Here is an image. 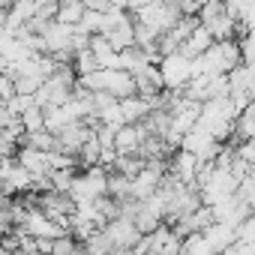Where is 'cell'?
<instances>
[{"label": "cell", "mask_w": 255, "mask_h": 255, "mask_svg": "<svg viewBox=\"0 0 255 255\" xmlns=\"http://www.w3.org/2000/svg\"><path fill=\"white\" fill-rule=\"evenodd\" d=\"M159 72H162L165 90H177V93L195 78V72H192V60L183 57L180 51H177V54H165V57L159 60Z\"/></svg>", "instance_id": "cell-1"}, {"label": "cell", "mask_w": 255, "mask_h": 255, "mask_svg": "<svg viewBox=\"0 0 255 255\" xmlns=\"http://www.w3.org/2000/svg\"><path fill=\"white\" fill-rule=\"evenodd\" d=\"M144 138H147L144 123H123L114 135V147H117V153H138Z\"/></svg>", "instance_id": "cell-2"}, {"label": "cell", "mask_w": 255, "mask_h": 255, "mask_svg": "<svg viewBox=\"0 0 255 255\" xmlns=\"http://www.w3.org/2000/svg\"><path fill=\"white\" fill-rule=\"evenodd\" d=\"M105 228H108V234L114 237L117 249H132V246L141 240V231L135 228V222H132V219H123V216H117V219H111Z\"/></svg>", "instance_id": "cell-3"}, {"label": "cell", "mask_w": 255, "mask_h": 255, "mask_svg": "<svg viewBox=\"0 0 255 255\" xmlns=\"http://www.w3.org/2000/svg\"><path fill=\"white\" fill-rule=\"evenodd\" d=\"M204 234V243L210 246V252L213 255H222L234 240H237V228L234 225H225V222H213L207 231H201Z\"/></svg>", "instance_id": "cell-4"}, {"label": "cell", "mask_w": 255, "mask_h": 255, "mask_svg": "<svg viewBox=\"0 0 255 255\" xmlns=\"http://www.w3.org/2000/svg\"><path fill=\"white\" fill-rule=\"evenodd\" d=\"M105 93L126 99V96H135V75L126 72V69H108V81H105Z\"/></svg>", "instance_id": "cell-5"}, {"label": "cell", "mask_w": 255, "mask_h": 255, "mask_svg": "<svg viewBox=\"0 0 255 255\" xmlns=\"http://www.w3.org/2000/svg\"><path fill=\"white\" fill-rule=\"evenodd\" d=\"M15 159L30 171V174H51V165H48V153L45 150H36V147H18L15 150Z\"/></svg>", "instance_id": "cell-6"}, {"label": "cell", "mask_w": 255, "mask_h": 255, "mask_svg": "<svg viewBox=\"0 0 255 255\" xmlns=\"http://www.w3.org/2000/svg\"><path fill=\"white\" fill-rule=\"evenodd\" d=\"M213 42H216V39H213V36H210L201 24H198V27L186 36V42L180 45V54H183V57H189V60H195V57H201V54H204Z\"/></svg>", "instance_id": "cell-7"}, {"label": "cell", "mask_w": 255, "mask_h": 255, "mask_svg": "<svg viewBox=\"0 0 255 255\" xmlns=\"http://www.w3.org/2000/svg\"><path fill=\"white\" fill-rule=\"evenodd\" d=\"M120 111H123V120L126 123H141L150 111H153V105L144 99V96H126V99H120Z\"/></svg>", "instance_id": "cell-8"}, {"label": "cell", "mask_w": 255, "mask_h": 255, "mask_svg": "<svg viewBox=\"0 0 255 255\" xmlns=\"http://www.w3.org/2000/svg\"><path fill=\"white\" fill-rule=\"evenodd\" d=\"M234 141H249V138H255V102H249L237 117H234Z\"/></svg>", "instance_id": "cell-9"}, {"label": "cell", "mask_w": 255, "mask_h": 255, "mask_svg": "<svg viewBox=\"0 0 255 255\" xmlns=\"http://www.w3.org/2000/svg\"><path fill=\"white\" fill-rule=\"evenodd\" d=\"M84 12H87V3H84V0H60V6H57V21L78 27L81 18H84Z\"/></svg>", "instance_id": "cell-10"}, {"label": "cell", "mask_w": 255, "mask_h": 255, "mask_svg": "<svg viewBox=\"0 0 255 255\" xmlns=\"http://www.w3.org/2000/svg\"><path fill=\"white\" fill-rule=\"evenodd\" d=\"M84 249H87L90 255H111V252L117 249V243H114V237L108 234V228H96V231L84 240Z\"/></svg>", "instance_id": "cell-11"}, {"label": "cell", "mask_w": 255, "mask_h": 255, "mask_svg": "<svg viewBox=\"0 0 255 255\" xmlns=\"http://www.w3.org/2000/svg\"><path fill=\"white\" fill-rule=\"evenodd\" d=\"M21 144L24 147H36V150H57V135L48 132V129H39V132H24L21 135Z\"/></svg>", "instance_id": "cell-12"}, {"label": "cell", "mask_w": 255, "mask_h": 255, "mask_svg": "<svg viewBox=\"0 0 255 255\" xmlns=\"http://www.w3.org/2000/svg\"><path fill=\"white\" fill-rule=\"evenodd\" d=\"M99 153H102V144H99V138H96V132H93V138H87L84 147L78 150V165H81V168L99 165Z\"/></svg>", "instance_id": "cell-13"}, {"label": "cell", "mask_w": 255, "mask_h": 255, "mask_svg": "<svg viewBox=\"0 0 255 255\" xmlns=\"http://www.w3.org/2000/svg\"><path fill=\"white\" fill-rule=\"evenodd\" d=\"M72 69H75V75L81 78V75H87V72H96L99 63H96V57H93L90 48H81V51H75V57H72Z\"/></svg>", "instance_id": "cell-14"}, {"label": "cell", "mask_w": 255, "mask_h": 255, "mask_svg": "<svg viewBox=\"0 0 255 255\" xmlns=\"http://www.w3.org/2000/svg\"><path fill=\"white\" fill-rule=\"evenodd\" d=\"M21 126H24V132H39V129H45V111H42L39 105H33L30 111L21 114Z\"/></svg>", "instance_id": "cell-15"}, {"label": "cell", "mask_w": 255, "mask_h": 255, "mask_svg": "<svg viewBox=\"0 0 255 255\" xmlns=\"http://www.w3.org/2000/svg\"><path fill=\"white\" fill-rule=\"evenodd\" d=\"M75 249H78V240L72 234H60L51 240V255H72Z\"/></svg>", "instance_id": "cell-16"}, {"label": "cell", "mask_w": 255, "mask_h": 255, "mask_svg": "<svg viewBox=\"0 0 255 255\" xmlns=\"http://www.w3.org/2000/svg\"><path fill=\"white\" fill-rule=\"evenodd\" d=\"M237 240H240V243H249V246L255 243V213H249V216L237 225Z\"/></svg>", "instance_id": "cell-17"}, {"label": "cell", "mask_w": 255, "mask_h": 255, "mask_svg": "<svg viewBox=\"0 0 255 255\" xmlns=\"http://www.w3.org/2000/svg\"><path fill=\"white\" fill-rule=\"evenodd\" d=\"M15 96V78L12 75H6V72H0V99H12Z\"/></svg>", "instance_id": "cell-18"}, {"label": "cell", "mask_w": 255, "mask_h": 255, "mask_svg": "<svg viewBox=\"0 0 255 255\" xmlns=\"http://www.w3.org/2000/svg\"><path fill=\"white\" fill-rule=\"evenodd\" d=\"M72 255H90V252H87V249H84V246H78V249H75V252H72Z\"/></svg>", "instance_id": "cell-19"}, {"label": "cell", "mask_w": 255, "mask_h": 255, "mask_svg": "<svg viewBox=\"0 0 255 255\" xmlns=\"http://www.w3.org/2000/svg\"><path fill=\"white\" fill-rule=\"evenodd\" d=\"M3 108H6V99H0V111H3Z\"/></svg>", "instance_id": "cell-20"}]
</instances>
